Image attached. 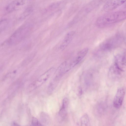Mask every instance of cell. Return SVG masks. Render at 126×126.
Listing matches in <instances>:
<instances>
[{
  "mask_svg": "<svg viewBox=\"0 0 126 126\" xmlns=\"http://www.w3.org/2000/svg\"><path fill=\"white\" fill-rule=\"evenodd\" d=\"M126 19V11L108 13L99 17L95 22L98 27L103 28Z\"/></svg>",
  "mask_w": 126,
  "mask_h": 126,
  "instance_id": "cell-1",
  "label": "cell"
},
{
  "mask_svg": "<svg viewBox=\"0 0 126 126\" xmlns=\"http://www.w3.org/2000/svg\"><path fill=\"white\" fill-rule=\"evenodd\" d=\"M30 27L25 25L17 30L10 38L8 43L14 44L18 43L22 40L28 33L30 31Z\"/></svg>",
  "mask_w": 126,
  "mask_h": 126,
  "instance_id": "cell-2",
  "label": "cell"
},
{
  "mask_svg": "<svg viewBox=\"0 0 126 126\" xmlns=\"http://www.w3.org/2000/svg\"><path fill=\"white\" fill-rule=\"evenodd\" d=\"M122 40V38L121 35H115L102 42L100 45V48L104 51L110 50L119 45Z\"/></svg>",
  "mask_w": 126,
  "mask_h": 126,
  "instance_id": "cell-3",
  "label": "cell"
},
{
  "mask_svg": "<svg viewBox=\"0 0 126 126\" xmlns=\"http://www.w3.org/2000/svg\"><path fill=\"white\" fill-rule=\"evenodd\" d=\"M54 68H51L40 76L30 84L28 88L29 92L38 88L46 82L55 71Z\"/></svg>",
  "mask_w": 126,
  "mask_h": 126,
  "instance_id": "cell-4",
  "label": "cell"
},
{
  "mask_svg": "<svg viewBox=\"0 0 126 126\" xmlns=\"http://www.w3.org/2000/svg\"><path fill=\"white\" fill-rule=\"evenodd\" d=\"M113 63L119 69L125 72L126 71V51L117 53L114 56Z\"/></svg>",
  "mask_w": 126,
  "mask_h": 126,
  "instance_id": "cell-5",
  "label": "cell"
},
{
  "mask_svg": "<svg viewBox=\"0 0 126 126\" xmlns=\"http://www.w3.org/2000/svg\"><path fill=\"white\" fill-rule=\"evenodd\" d=\"M125 94V89L120 87L117 90L113 100L114 107L116 109H119L121 106Z\"/></svg>",
  "mask_w": 126,
  "mask_h": 126,
  "instance_id": "cell-6",
  "label": "cell"
},
{
  "mask_svg": "<svg viewBox=\"0 0 126 126\" xmlns=\"http://www.w3.org/2000/svg\"><path fill=\"white\" fill-rule=\"evenodd\" d=\"M125 72L119 69L113 63L110 67L108 73L109 78L113 80H117L123 76Z\"/></svg>",
  "mask_w": 126,
  "mask_h": 126,
  "instance_id": "cell-7",
  "label": "cell"
},
{
  "mask_svg": "<svg viewBox=\"0 0 126 126\" xmlns=\"http://www.w3.org/2000/svg\"><path fill=\"white\" fill-rule=\"evenodd\" d=\"M70 63L66 61L62 63L54 73V78L60 79L62 76L71 69Z\"/></svg>",
  "mask_w": 126,
  "mask_h": 126,
  "instance_id": "cell-8",
  "label": "cell"
},
{
  "mask_svg": "<svg viewBox=\"0 0 126 126\" xmlns=\"http://www.w3.org/2000/svg\"><path fill=\"white\" fill-rule=\"evenodd\" d=\"M126 1V0H108L105 4L103 10L109 12L114 10L120 6Z\"/></svg>",
  "mask_w": 126,
  "mask_h": 126,
  "instance_id": "cell-9",
  "label": "cell"
},
{
  "mask_svg": "<svg viewBox=\"0 0 126 126\" xmlns=\"http://www.w3.org/2000/svg\"><path fill=\"white\" fill-rule=\"evenodd\" d=\"M88 51V48H85L81 50L70 63L72 68L78 64L86 55Z\"/></svg>",
  "mask_w": 126,
  "mask_h": 126,
  "instance_id": "cell-10",
  "label": "cell"
},
{
  "mask_svg": "<svg viewBox=\"0 0 126 126\" xmlns=\"http://www.w3.org/2000/svg\"><path fill=\"white\" fill-rule=\"evenodd\" d=\"M30 0H15L9 4L5 10L8 12H12L26 4Z\"/></svg>",
  "mask_w": 126,
  "mask_h": 126,
  "instance_id": "cell-11",
  "label": "cell"
},
{
  "mask_svg": "<svg viewBox=\"0 0 126 126\" xmlns=\"http://www.w3.org/2000/svg\"><path fill=\"white\" fill-rule=\"evenodd\" d=\"M75 33L74 31H72L66 34L59 47L61 50H63L67 46L73 39Z\"/></svg>",
  "mask_w": 126,
  "mask_h": 126,
  "instance_id": "cell-12",
  "label": "cell"
},
{
  "mask_svg": "<svg viewBox=\"0 0 126 126\" xmlns=\"http://www.w3.org/2000/svg\"><path fill=\"white\" fill-rule=\"evenodd\" d=\"M68 102V100L67 98H65L63 99L62 107L58 113L59 116L62 119H64L66 116Z\"/></svg>",
  "mask_w": 126,
  "mask_h": 126,
  "instance_id": "cell-13",
  "label": "cell"
},
{
  "mask_svg": "<svg viewBox=\"0 0 126 126\" xmlns=\"http://www.w3.org/2000/svg\"><path fill=\"white\" fill-rule=\"evenodd\" d=\"M40 118L42 122L44 124L47 125L50 122V120L48 115L46 113L42 112L40 115Z\"/></svg>",
  "mask_w": 126,
  "mask_h": 126,
  "instance_id": "cell-14",
  "label": "cell"
},
{
  "mask_svg": "<svg viewBox=\"0 0 126 126\" xmlns=\"http://www.w3.org/2000/svg\"><path fill=\"white\" fill-rule=\"evenodd\" d=\"M81 126H89L90 124L89 119L87 114L83 115L80 119Z\"/></svg>",
  "mask_w": 126,
  "mask_h": 126,
  "instance_id": "cell-15",
  "label": "cell"
},
{
  "mask_svg": "<svg viewBox=\"0 0 126 126\" xmlns=\"http://www.w3.org/2000/svg\"><path fill=\"white\" fill-rule=\"evenodd\" d=\"M8 24V21L7 20L4 19L0 22V30H2L6 28Z\"/></svg>",
  "mask_w": 126,
  "mask_h": 126,
  "instance_id": "cell-16",
  "label": "cell"
},
{
  "mask_svg": "<svg viewBox=\"0 0 126 126\" xmlns=\"http://www.w3.org/2000/svg\"><path fill=\"white\" fill-rule=\"evenodd\" d=\"M32 124L33 126H41L42 125L39 122L37 118L34 117H33L32 118Z\"/></svg>",
  "mask_w": 126,
  "mask_h": 126,
  "instance_id": "cell-17",
  "label": "cell"
},
{
  "mask_svg": "<svg viewBox=\"0 0 126 126\" xmlns=\"http://www.w3.org/2000/svg\"><path fill=\"white\" fill-rule=\"evenodd\" d=\"M78 90V93L79 95H81L82 93V90L80 87H79Z\"/></svg>",
  "mask_w": 126,
  "mask_h": 126,
  "instance_id": "cell-18",
  "label": "cell"
},
{
  "mask_svg": "<svg viewBox=\"0 0 126 126\" xmlns=\"http://www.w3.org/2000/svg\"><path fill=\"white\" fill-rule=\"evenodd\" d=\"M13 126H19V125H18L17 124H16L15 123H13Z\"/></svg>",
  "mask_w": 126,
  "mask_h": 126,
  "instance_id": "cell-19",
  "label": "cell"
}]
</instances>
